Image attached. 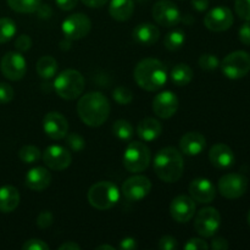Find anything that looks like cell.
I'll list each match as a JSON object with an SVG mask.
<instances>
[{
  "mask_svg": "<svg viewBox=\"0 0 250 250\" xmlns=\"http://www.w3.org/2000/svg\"><path fill=\"white\" fill-rule=\"evenodd\" d=\"M77 112L83 124L100 127L109 119L110 102L103 93L90 92L78 100Z\"/></svg>",
  "mask_w": 250,
  "mask_h": 250,
  "instance_id": "6da1fadb",
  "label": "cell"
},
{
  "mask_svg": "<svg viewBox=\"0 0 250 250\" xmlns=\"http://www.w3.org/2000/svg\"><path fill=\"white\" fill-rule=\"evenodd\" d=\"M133 77L142 89L155 92L165 85L167 81V70L158 59H143L134 67Z\"/></svg>",
  "mask_w": 250,
  "mask_h": 250,
  "instance_id": "7a4b0ae2",
  "label": "cell"
},
{
  "mask_svg": "<svg viewBox=\"0 0 250 250\" xmlns=\"http://www.w3.org/2000/svg\"><path fill=\"white\" fill-rule=\"evenodd\" d=\"M154 171L161 181L175 183L182 177L185 171V161L181 151L173 146L160 149L154 158Z\"/></svg>",
  "mask_w": 250,
  "mask_h": 250,
  "instance_id": "3957f363",
  "label": "cell"
},
{
  "mask_svg": "<svg viewBox=\"0 0 250 250\" xmlns=\"http://www.w3.org/2000/svg\"><path fill=\"white\" fill-rule=\"evenodd\" d=\"M84 87L85 81L82 73L71 68L59 73L54 81V89L59 97L65 100H75L82 94Z\"/></svg>",
  "mask_w": 250,
  "mask_h": 250,
  "instance_id": "277c9868",
  "label": "cell"
},
{
  "mask_svg": "<svg viewBox=\"0 0 250 250\" xmlns=\"http://www.w3.org/2000/svg\"><path fill=\"white\" fill-rule=\"evenodd\" d=\"M87 197L93 208L98 210H109L119 202L120 190L115 183L110 181H100L89 188Z\"/></svg>",
  "mask_w": 250,
  "mask_h": 250,
  "instance_id": "5b68a950",
  "label": "cell"
},
{
  "mask_svg": "<svg viewBox=\"0 0 250 250\" xmlns=\"http://www.w3.org/2000/svg\"><path fill=\"white\" fill-rule=\"evenodd\" d=\"M151 161L150 149L142 142H132L124 153V166L128 172L139 173L148 168Z\"/></svg>",
  "mask_w": 250,
  "mask_h": 250,
  "instance_id": "8992f818",
  "label": "cell"
},
{
  "mask_svg": "<svg viewBox=\"0 0 250 250\" xmlns=\"http://www.w3.org/2000/svg\"><path fill=\"white\" fill-rule=\"evenodd\" d=\"M220 67L229 80H241L250 72V54L244 50L229 53L220 62Z\"/></svg>",
  "mask_w": 250,
  "mask_h": 250,
  "instance_id": "52a82bcc",
  "label": "cell"
},
{
  "mask_svg": "<svg viewBox=\"0 0 250 250\" xmlns=\"http://www.w3.org/2000/svg\"><path fill=\"white\" fill-rule=\"evenodd\" d=\"M221 226V215L219 210L212 207L199 210L194 220V229L199 236L204 238L212 237Z\"/></svg>",
  "mask_w": 250,
  "mask_h": 250,
  "instance_id": "ba28073f",
  "label": "cell"
},
{
  "mask_svg": "<svg viewBox=\"0 0 250 250\" xmlns=\"http://www.w3.org/2000/svg\"><path fill=\"white\" fill-rule=\"evenodd\" d=\"M61 29L65 38L70 41H80L89 34L92 29V21L82 12L72 14L63 20Z\"/></svg>",
  "mask_w": 250,
  "mask_h": 250,
  "instance_id": "9c48e42d",
  "label": "cell"
},
{
  "mask_svg": "<svg viewBox=\"0 0 250 250\" xmlns=\"http://www.w3.org/2000/svg\"><path fill=\"white\" fill-rule=\"evenodd\" d=\"M217 189L227 199H238L248 189V180L241 173H226L217 183Z\"/></svg>",
  "mask_w": 250,
  "mask_h": 250,
  "instance_id": "30bf717a",
  "label": "cell"
},
{
  "mask_svg": "<svg viewBox=\"0 0 250 250\" xmlns=\"http://www.w3.org/2000/svg\"><path fill=\"white\" fill-rule=\"evenodd\" d=\"M154 20L160 26L171 28V27L177 26L182 20L180 9L177 5L171 0H159L154 4L151 10Z\"/></svg>",
  "mask_w": 250,
  "mask_h": 250,
  "instance_id": "8fae6325",
  "label": "cell"
},
{
  "mask_svg": "<svg viewBox=\"0 0 250 250\" xmlns=\"http://www.w3.org/2000/svg\"><path fill=\"white\" fill-rule=\"evenodd\" d=\"M0 70L10 81H20L27 72V61L20 51H9L0 61Z\"/></svg>",
  "mask_w": 250,
  "mask_h": 250,
  "instance_id": "7c38bea8",
  "label": "cell"
},
{
  "mask_svg": "<svg viewBox=\"0 0 250 250\" xmlns=\"http://www.w3.org/2000/svg\"><path fill=\"white\" fill-rule=\"evenodd\" d=\"M151 190V182L143 175H134L127 178L122 185V194L129 202L144 199Z\"/></svg>",
  "mask_w": 250,
  "mask_h": 250,
  "instance_id": "4fadbf2b",
  "label": "cell"
},
{
  "mask_svg": "<svg viewBox=\"0 0 250 250\" xmlns=\"http://www.w3.org/2000/svg\"><path fill=\"white\" fill-rule=\"evenodd\" d=\"M234 22L233 14L226 6H216L210 10L204 17V24L211 32H225Z\"/></svg>",
  "mask_w": 250,
  "mask_h": 250,
  "instance_id": "5bb4252c",
  "label": "cell"
},
{
  "mask_svg": "<svg viewBox=\"0 0 250 250\" xmlns=\"http://www.w3.org/2000/svg\"><path fill=\"white\" fill-rule=\"evenodd\" d=\"M44 164L54 171H63L72 163V155L70 151L61 146H50L43 151Z\"/></svg>",
  "mask_w": 250,
  "mask_h": 250,
  "instance_id": "9a60e30c",
  "label": "cell"
},
{
  "mask_svg": "<svg viewBox=\"0 0 250 250\" xmlns=\"http://www.w3.org/2000/svg\"><path fill=\"white\" fill-rule=\"evenodd\" d=\"M43 129L49 138L60 141L67 136L68 122L62 114L56 111L48 112L43 120Z\"/></svg>",
  "mask_w": 250,
  "mask_h": 250,
  "instance_id": "2e32d148",
  "label": "cell"
},
{
  "mask_svg": "<svg viewBox=\"0 0 250 250\" xmlns=\"http://www.w3.org/2000/svg\"><path fill=\"white\" fill-rule=\"evenodd\" d=\"M195 202L188 195H178L171 202V217L178 224H186L190 221L195 215Z\"/></svg>",
  "mask_w": 250,
  "mask_h": 250,
  "instance_id": "e0dca14e",
  "label": "cell"
},
{
  "mask_svg": "<svg viewBox=\"0 0 250 250\" xmlns=\"http://www.w3.org/2000/svg\"><path fill=\"white\" fill-rule=\"evenodd\" d=\"M178 110V98L170 90H164L153 99V111L160 119H170Z\"/></svg>",
  "mask_w": 250,
  "mask_h": 250,
  "instance_id": "ac0fdd59",
  "label": "cell"
},
{
  "mask_svg": "<svg viewBox=\"0 0 250 250\" xmlns=\"http://www.w3.org/2000/svg\"><path fill=\"white\" fill-rule=\"evenodd\" d=\"M189 195L194 202L200 204H209L216 197V188L208 178H195L190 182Z\"/></svg>",
  "mask_w": 250,
  "mask_h": 250,
  "instance_id": "d6986e66",
  "label": "cell"
},
{
  "mask_svg": "<svg viewBox=\"0 0 250 250\" xmlns=\"http://www.w3.org/2000/svg\"><path fill=\"white\" fill-rule=\"evenodd\" d=\"M209 160L215 167L229 168L234 165L236 156L233 150L224 143H217L211 146L209 151Z\"/></svg>",
  "mask_w": 250,
  "mask_h": 250,
  "instance_id": "ffe728a7",
  "label": "cell"
},
{
  "mask_svg": "<svg viewBox=\"0 0 250 250\" xmlns=\"http://www.w3.org/2000/svg\"><path fill=\"white\" fill-rule=\"evenodd\" d=\"M207 146V139L199 132H188L180 139L181 153L188 156L199 155Z\"/></svg>",
  "mask_w": 250,
  "mask_h": 250,
  "instance_id": "44dd1931",
  "label": "cell"
},
{
  "mask_svg": "<svg viewBox=\"0 0 250 250\" xmlns=\"http://www.w3.org/2000/svg\"><path fill=\"white\" fill-rule=\"evenodd\" d=\"M24 181H26V186L29 189L42 192L50 186L51 173L49 172L48 168L37 166V167L31 168L27 172Z\"/></svg>",
  "mask_w": 250,
  "mask_h": 250,
  "instance_id": "7402d4cb",
  "label": "cell"
},
{
  "mask_svg": "<svg viewBox=\"0 0 250 250\" xmlns=\"http://www.w3.org/2000/svg\"><path fill=\"white\" fill-rule=\"evenodd\" d=\"M133 39L144 46H151L160 38V31L153 23H141L132 32Z\"/></svg>",
  "mask_w": 250,
  "mask_h": 250,
  "instance_id": "603a6c76",
  "label": "cell"
},
{
  "mask_svg": "<svg viewBox=\"0 0 250 250\" xmlns=\"http://www.w3.org/2000/svg\"><path fill=\"white\" fill-rule=\"evenodd\" d=\"M161 133H163V126L160 121L153 117H146L142 120L137 126V134L144 142L155 141L161 136Z\"/></svg>",
  "mask_w": 250,
  "mask_h": 250,
  "instance_id": "cb8c5ba5",
  "label": "cell"
},
{
  "mask_svg": "<svg viewBox=\"0 0 250 250\" xmlns=\"http://www.w3.org/2000/svg\"><path fill=\"white\" fill-rule=\"evenodd\" d=\"M134 12L133 0H111L109 5V14L114 20L120 22L128 21Z\"/></svg>",
  "mask_w": 250,
  "mask_h": 250,
  "instance_id": "d4e9b609",
  "label": "cell"
},
{
  "mask_svg": "<svg viewBox=\"0 0 250 250\" xmlns=\"http://www.w3.org/2000/svg\"><path fill=\"white\" fill-rule=\"evenodd\" d=\"M20 204V193L14 186H2L0 188V211L9 214L16 210Z\"/></svg>",
  "mask_w": 250,
  "mask_h": 250,
  "instance_id": "484cf974",
  "label": "cell"
},
{
  "mask_svg": "<svg viewBox=\"0 0 250 250\" xmlns=\"http://www.w3.org/2000/svg\"><path fill=\"white\" fill-rule=\"evenodd\" d=\"M58 61L55 58L50 55H44L37 61L36 70L37 73L39 75V77L44 78V80H50L58 72Z\"/></svg>",
  "mask_w": 250,
  "mask_h": 250,
  "instance_id": "4316f807",
  "label": "cell"
},
{
  "mask_svg": "<svg viewBox=\"0 0 250 250\" xmlns=\"http://www.w3.org/2000/svg\"><path fill=\"white\" fill-rule=\"evenodd\" d=\"M170 77L176 85L183 87V85L189 84L190 81L193 80V70L187 63H177L171 70Z\"/></svg>",
  "mask_w": 250,
  "mask_h": 250,
  "instance_id": "83f0119b",
  "label": "cell"
},
{
  "mask_svg": "<svg viewBox=\"0 0 250 250\" xmlns=\"http://www.w3.org/2000/svg\"><path fill=\"white\" fill-rule=\"evenodd\" d=\"M186 42V34L182 29H173V31L168 32L166 34L165 39H164V45L167 50L176 51L178 49L182 48L185 45Z\"/></svg>",
  "mask_w": 250,
  "mask_h": 250,
  "instance_id": "f1b7e54d",
  "label": "cell"
},
{
  "mask_svg": "<svg viewBox=\"0 0 250 250\" xmlns=\"http://www.w3.org/2000/svg\"><path fill=\"white\" fill-rule=\"evenodd\" d=\"M6 1L14 11L20 14L36 12L39 5L42 4V0H6Z\"/></svg>",
  "mask_w": 250,
  "mask_h": 250,
  "instance_id": "f546056e",
  "label": "cell"
},
{
  "mask_svg": "<svg viewBox=\"0 0 250 250\" xmlns=\"http://www.w3.org/2000/svg\"><path fill=\"white\" fill-rule=\"evenodd\" d=\"M112 133L121 141H128L133 137L134 131L129 121H127V120H117L112 125Z\"/></svg>",
  "mask_w": 250,
  "mask_h": 250,
  "instance_id": "4dcf8cb0",
  "label": "cell"
},
{
  "mask_svg": "<svg viewBox=\"0 0 250 250\" xmlns=\"http://www.w3.org/2000/svg\"><path fill=\"white\" fill-rule=\"evenodd\" d=\"M17 32L16 23L14 20L2 17L0 19V44L7 43L15 37Z\"/></svg>",
  "mask_w": 250,
  "mask_h": 250,
  "instance_id": "1f68e13d",
  "label": "cell"
},
{
  "mask_svg": "<svg viewBox=\"0 0 250 250\" xmlns=\"http://www.w3.org/2000/svg\"><path fill=\"white\" fill-rule=\"evenodd\" d=\"M19 158L24 164H33L42 158V153L36 146H23L19 150Z\"/></svg>",
  "mask_w": 250,
  "mask_h": 250,
  "instance_id": "d6a6232c",
  "label": "cell"
},
{
  "mask_svg": "<svg viewBox=\"0 0 250 250\" xmlns=\"http://www.w3.org/2000/svg\"><path fill=\"white\" fill-rule=\"evenodd\" d=\"M112 98H114V100L117 104L128 105L133 100V93H132L129 88L125 87V85H119L112 92Z\"/></svg>",
  "mask_w": 250,
  "mask_h": 250,
  "instance_id": "836d02e7",
  "label": "cell"
},
{
  "mask_svg": "<svg viewBox=\"0 0 250 250\" xmlns=\"http://www.w3.org/2000/svg\"><path fill=\"white\" fill-rule=\"evenodd\" d=\"M200 67L205 71H214L220 67V60L214 54H203L198 60Z\"/></svg>",
  "mask_w": 250,
  "mask_h": 250,
  "instance_id": "e575fe53",
  "label": "cell"
},
{
  "mask_svg": "<svg viewBox=\"0 0 250 250\" xmlns=\"http://www.w3.org/2000/svg\"><path fill=\"white\" fill-rule=\"evenodd\" d=\"M66 138V143L67 146L72 149L73 151H81L84 149L85 146V141L81 134L78 133H67V136L65 137Z\"/></svg>",
  "mask_w": 250,
  "mask_h": 250,
  "instance_id": "d590c367",
  "label": "cell"
},
{
  "mask_svg": "<svg viewBox=\"0 0 250 250\" xmlns=\"http://www.w3.org/2000/svg\"><path fill=\"white\" fill-rule=\"evenodd\" d=\"M234 10L244 21H250V0H234Z\"/></svg>",
  "mask_w": 250,
  "mask_h": 250,
  "instance_id": "8d00e7d4",
  "label": "cell"
},
{
  "mask_svg": "<svg viewBox=\"0 0 250 250\" xmlns=\"http://www.w3.org/2000/svg\"><path fill=\"white\" fill-rule=\"evenodd\" d=\"M14 88L10 84L0 82V104H7L14 99Z\"/></svg>",
  "mask_w": 250,
  "mask_h": 250,
  "instance_id": "74e56055",
  "label": "cell"
},
{
  "mask_svg": "<svg viewBox=\"0 0 250 250\" xmlns=\"http://www.w3.org/2000/svg\"><path fill=\"white\" fill-rule=\"evenodd\" d=\"M53 221H54L53 214H51L49 210H44V211H42L41 214L38 215L36 222H37V226H38L39 229H49V227L53 225Z\"/></svg>",
  "mask_w": 250,
  "mask_h": 250,
  "instance_id": "f35d334b",
  "label": "cell"
},
{
  "mask_svg": "<svg viewBox=\"0 0 250 250\" xmlns=\"http://www.w3.org/2000/svg\"><path fill=\"white\" fill-rule=\"evenodd\" d=\"M15 48H16L17 51H20V53L28 51L29 49L32 48L31 37L27 36V34H21L20 37H17V39L15 41Z\"/></svg>",
  "mask_w": 250,
  "mask_h": 250,
  "instance_id": "ab89813d",
  "label": "cell"
},
{
  "mask_svg": "<svg viewBox=\"0 0 250 250\" xmlns=\"http://www.w3.org/2000/svg\"><path fill=\"white\" fill-rule=\"evenodd\" d=\"M23 250H49V246L44 241L38 238L28 239L22 246Z\"/></svg>",
  "mask_w": 250,
  "mask_h": 250,
  "instance_id": "60d3db41",
  "label": "cell"
},
{
  "mask_svg": "<svg viewBox=\"0 0 250 250\" xmlns=\"http://www.w3.org/2000/svg\"><path fill=\"white\" fill-rule=\"evenodd\" d=\"M177 248V239L172 236H164L159 241V249L161 250H176Z\"/></svg>",
  "mask_w": 250,
  "mask_h": 250,
  "instance_id": "b9f144b4",
  "label": "cell"
},
{
  "mask_svg": "<svg viewBox=\"0 0 250 250\" xmlns=\"http://www.w3.org/2000/svg\"><path fill=\"white\" fill-rule=\"evenodd\" d=\"M186 250H208L209 244L200 238H190L187 243L185 244Z\"/></svg>",
  "mask_w": 250,
  "mask_h": 250,
  "instance_id": "7bdbcfd3",
  "label": "cell"
},
{
  "mask_svg": "<svg viewBox=\"0 0 250 250\" xmlns=\"http://www.w3.org/2000/svg\"><path fill=\"white\" fill-rule=\"evenodd\" d=\"M238 37L244 45L250 46V21H246V23L239 27Z\"/></svg>",
  "mask_w": 250,
  "mask_h": 250,
  "instance_id": "ee69618b",
  "label": "cell"
},
{
  "mask_svg": "<svg viewBox=\"0 0 250 250\" xmlns=\"http://www.w3.org/2000/svg\"><path fill=\"white\" fill-rule=\"evenodd\" d=\"M209 248L214 250H227L229 248V246L226 239L222 238V237H216V238H214L211 241V244L209 246Z\"/></svg>",
  "mask_w": 250,
  "mask_h": 250,
  "instance_id": "f6af8a7d",
  "label": "cell"
},
{
  "mask_svg": "<svg viewBox=\"0 0 250 250\" xmlns=\"http://www.w3.org/2000/svg\"><path fill=\"white\" fill-rule=\"evenodd\" d=\"M55 2L59 9L63 10V11H71L77 6L78 0H55Z\"/></svg>",
  "mask_w": 250,
  "mask_h": 250,
  "instance_id": "bcb514c9",
  "label": "cell"
},
{
  "mask_svg": "<svg viewBox=\"0 0 250 250\" xmlns=\"http://www.w3.org/2000/svg\"><path fill=\"white\" fill-rule=\"evenodd\" d=\"M137 248H138L137 241L132 237H127V238H124L120 242V249L122 250H134Z\"/></svg>",
  "mask_w": 250,
  "mask_h": 250,
  "instance_id": "7dc6e473",
  "label": "cell"
},
{
  "mask_svg": "<svg viewBox=\"0 0 250 250\" xmlns=\"http://www.w3.org/2000/svg\"><path fill=\"white\" fill-rule=\"evenodd\" d=\"M36 12L38 14V16L41 17V19H49V17L53 15V10H51V7L46 4L39 5Z\"/></svg>",
  "mask_w": 250,
  "mask_h": 250,
  "instance_id": "c3c4849f",
  "label": "cell"
},
{
  "mask_svg": "<svg viewBox=\"0 0 250 250\" xmlns=\"http://www.w3.org/2000/svg\"><path fill=\"white\" fill-rule=\"evenodd\" d=\"M190 5L198 12L207 11L208 7H209V0H190Z\"/></svg>",
  "mask_w": 250,
  "mask_h": 250,
  "instance_id": "681fc988",
  "label": "cell"
},
{
  "mask_svg": "<svg viewBox=\"0 0 250 250\" xmlns=\"http://www.w3.org/2000/svg\"><path fill=\"white\" fill-rule=\"evenodd\" d=\"M109 0H82L83 4L88 7H93V9H99V7L104 6Z\"/></svg>",
  "mask_w": 250,
  "mask_h": 250,
  "instance_id": "f907efd6",
  "label": "cell"
},
{
  "mask_svg": "<svg viewBox=\"0 0 250 250\" xmlns=\"http://www.w3.org/2000/svg\"><path fill=\"white\" fill-rule=\"evenodd\" d=\"M59 249L60 250H81V246H78L76 242L68 241V242H66V243L61 244V246L59 247Z\"/></svg>",
  "mask_w": 250,
  "mask_h": 250,
  "instance_id": "816d5d0a",
  "label": "cell"
},
{
  "mask_svg": "<svg viewBox=\"0 0 250 250\" xmlns=\"http://www.w3.org/2000/svg\"><path fill=\"white\" fill-rule=\"evenodd\" d=\"M95 249H98V250H102V249H109V250H115V248L112 246H107V244H103V246H99V247H97V248Z\"/></svg>",
  "mask_w": 250,
  "mask_h": 250,
  "instance_id": "f5cc1de1",
  "label": "cell"
},
{
  "mask_svg": "<svg viewBox=\"0 0 250 250\" xmlns=\"http://www.w3.org/2000/svg\"><path fill=\"white\" fill-rule=\"evenodd\" d=\"M247 221H248V225L250 226V210H249V212H248V216H247Z\"/></svg>",
  "mask_w": 250,
  "mask_h": 250,
  "instance_id": "db71d44e",
  "label": "cell"
},
{
  "mask_svg": "<svg viewBox=\"0 0 250 250\" xmlns=\"http://www.w3.org/2000/svg\"><path fill=\"white\" fill-rule=\"evenodd\" d=\"M139 1H143V0H139Z\"/></svg>",
  "mask_w": 250,
  "mask_h": 250,
  "instance_id": "11a10c76",
  "label": "cell"
}]
</instances>
